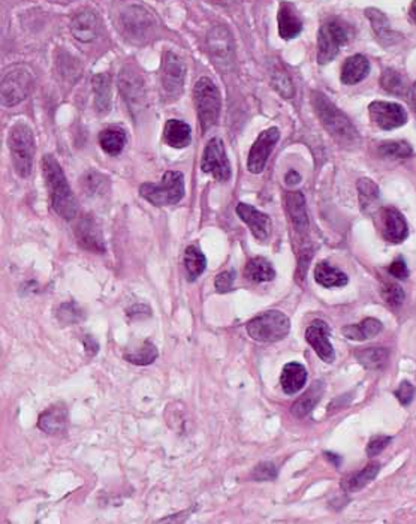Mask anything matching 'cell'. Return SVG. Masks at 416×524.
<instances>
[{
    "mask_svg": "<svg viewBox=\"0 0 416 524\" xmlns=\"http://www.w3.org/2000/svg\"><path fill=\"white\" fill-rule=\"evenodd\" d=\"M119 25L127 40L144 42L154 29V17L144 6L129 5L120 11Z\"/></svg>",
    "mask_w": 416,
    "mask_h": 524,
    "instance_id": "8",
    "label": "cell"
},
{
    "mask_svg": "<svg viewBox=\"0 0 416 524\" xmlns=\"http://www.w3.org/2000/svg\"><path fill=\"white\" fill-rule=\"evenodd\" d=\"M185 76L186 66L183 60H181L177 54L171 53V51L165 53L161 69V83L165 93L173 98L180 96L181 92H183Z\"/></svg>",
    "mask_w": 416,
    "mask_h": 524,
    "instance_id": "11",
    "label": "cell"
},
{
    "mask_svg": "<svg viewBox=\"0 0 416 524\" xmlns=\"http://www.w3.org/2000/svg\"><path fill=\"white\" fill-rule=\"evenodd\" d=\"M158 355L159 352L158 349H156L154 344L150 340H146L141 348L126 354L125 358H126V361L132 363V364L147 366V364H151L156 358H158Z\"/></svg>",
    "mask_w": 416,
    "mask_h": 524,
    "instance_id": "39",
    "label": "cell"
},
{
    "mask_svg": "<svg viewBox=\"0 0 416 524\" xmlns=\"http://www.w3.org/2000/svg\"><path fill=\"white\" fill-rule=\"evenodd\" d=\"M272 87H275L276 91L286 99H289L295 95L292 80L289 78V75L283 71H276L275 75H272Z\"/></svg>",
    "mask_w": 416,
    "mask_h": 524,
    "instance_id": "41",
    "label": "cell"
},
{
    "mask_svg": "<svg viewBox=\"0 0 416 524\" xmlns=\"http://www.w3.org/2000/svg\"><path fill=\"white\" fill-rule=\"evenodd\" d=\"M252 478L255 481H272V479H276L277 478V467H276L275 463H270V462L258 465L255 467V470L252 472Z\"/></svg>",
    "mask_w": 416,
    "mask_h": 524,
    "instance_id": "43",
    "label": "cell"
},
{
    "mask_svg": "<svg viewBox=\"0 0 416 524\" xmlns=\"http://www.w3.org/2000/svg\"><path fill=\"white\" fill-rule=\"evenodd\" d=\"M71 32L80 42H92L99 32V20L93 11H81L71 21Z\"/></svg>",
    "mask_w": 416,
    "mask_h": 524,
    "instance_id": "19",
    "label": "cell"
},
{
    "mask_svg": "<svg viewBox=\"0 0 416 524\" xmlns=\"http://www.w3.org/2000/svg\"><path fill=\"white\" fill-rule=\"evenodd\" d=\"M139 194L153 206H173L185 197V177L178 171H166L161 183H144Z\"/></svg>",
    "mask_w": 416,
    "mask_h": 524,
    "instance_id": "4",
    "label": "cell"
},
{
    "mask_svg": "<svg viewBox=\"0 0 416 524\" xmlns=\"http://www.w3.org/2000/svg\"><path fill=\"white\" fill-rule=\"evenodd\" d=\"M207 45L210 50L212 59H214V62L222 66V69L231 65L233 60V40L226 28H224V25L213 28L207 36Z\"/></svg>",
    "mask_w": 416,
    "mask_h": 524,
    "instance_id": "14",
    "label": "cell"
},
{
    "mask_svg": "<svg viewBox=\"0 0 416 524\" xmlns=\"http://www.w3.org/2000/svg\"><path fill=\"white\" fill-rule=\"evenodd\" d=\"M323 390L325 387H323L322 380H315L313 383H311V387L292 404V409H291L292 415H295L296 418H303L308 412H311V409H313L322 399Z\"/></svg>",
    "mask_w": 416,
    "mask_h": 524,
    "instance_id": "27",
    "label": "cell"
},
{
    "mask_svg": "<svg viewBox=\"0 0 416 524\" xmlns=\"http://www.w3.org/2000/svg\"><path fill=\"white\" fill-rule=\"evenodd\" d=\"M306 340L315 349L320 360H323L325 363L334 361L335 354L330 342V328L323 321L316 319V321L308 325V328L306 330Z\"/></svg>",
    "mask_w": 416,
    "mask_h": 524,
    "instance_id": "15",
    "label": "cell"
},
{
    "mask_svg": "<svg viewBox=\"0 0 416 524\" xmlns=\"http://www.w3.org/2000/svg\"><path fill=\"white\" fill-rule=\"evenodd\" d=\"M119 87L125 100L127 102V107H131L134 110L135 107L141 108V105L144 104L146 100L144 83H142L141 76L137 75L132 69L125 68L122 71Z\"/></svg>",
    "mask_w": 416,
    "mask_h": 524,
    "instance_id": "17",
    "label": "cell"
},
{
    "mask_svg": "<svg viewBox=\"0 0 416 524\" xmlns=\"http://www.w3.org/2000/svg\"><path fill=\"white\" fill-rule=\"evenodd\" d=\"M279 35L283 40H294L303 30V21L296 16L295 9L289 4H282L277 14Z\"/></svg>",
    "mask_w": 416,
    "mask_h": 524,
    "instance_id": "23",
    "label": "cell"
},
{
    "mask_svg": "<svg viewBox=\"0 0 416 524\" xmlns=\"http://www.w3.org/2000/svg\"><path fill=\"white\" fill-rule=\"evenodd\" d=\"M409 14H410L412 21L416 24V0H413V2H412V6H410V12H409Z\"/></svg>",
    "mask_w": 416,
    "mask_h": 524,
    "instance_id": "51",
    "label": "cell"
},
{
    "mask_svg": "<svg viewBox=\"0 0 416 524\" xmlns=\"http://www.w3.org/2000/svg\"><path fill=\"white\" fill-rule=\"evenodd\" d=\"M33 87V75L25 68L11 69L2 80V102L5 107L18 105L28 98Z\"/></svg>",
    "mask_w": 416,
    "mask_h": 524,
    "instance_id": "9",
    "label": "cell"
},
{
    "mask_svg": "<svg viewBox=\"0 0 416 524\" xmlns=\"http://www.w3.org/2000/svg\"><path fill=\"white\" fill-rule=\"evenodd\" d=\"M379 470H381V463L371 462L362 470L357 472V474L346 477L342 481V489L345 491H359L361 489L366 487L369 482H371L376 477H378Z\"/></svg>",
    "mask_w": 416,
    "mask_h": 524,
    "instance_id": "31",
    "label": "cell"
},
{
    "mask_svg": "<svg viewBox=\"0 0 416 524\" xmlns=\"http://www.w3.org/2000/svg\"><path fill=\"white\" fill-rule=\"evenodd\" d=\"M382 297L391 308H398L405 301V291L401 289L400 285L385 284L382 288Z\"/></svg>",
    "mask_w": 416,
    "mask_h": 524,
    "instance_id": "42",
    "label": "cell"
},
{
    "mask_svg": "<svg viewBox=\"0 0 416 524\" xmlns=\"http://www.w3.org/2000/svg\"><path fill=\"white\" fill-rule=\"evenodd\" d=\"M244 277L250 282L262 284L270 282L276 277V272L272 268L271 262L262 257H256L249 260V262L244 267Z\"/></svg>",
    "mask_w": 416,
    "mask_h": 524,
    "instance_id": "29",
    "label": "cell"
},
{
    "mask_svg": "<svg viewBox=\"0 0 416 524\" xmlns=\"http://www.w3.org/2000/svg\"><path fill=\"white\" fill-rule=\"evenodd\" d=\"M381 155L393 159H406L412 156V147L406 141H394V143H385L379 147Z\"/></svg>",
    "mask_w": 416,
    "mask_h": 524,
    "instance_id": "40",
    "label": "cell"
},
{
    "mask_svg": "<svg viewBox=\"0 0 416 524\" xmlns=\"http://www.w3.org/2000/svg\"><path fill=\"white\" fill-rule=\"evenodd\" d=\"M315 280L323 288H342L347 285L349 279L339 268L322 261L315 268Z\"/></svg>",
    "mask_w": 416,
    "mask_h": 524,
    "instance_id": "28",
    "label": "cell"
},
{
    "mask_svg": "<svg viewBox=\"0 0 416 524\" xmlns=\"http://www.w3.org/2000/svg\"><path fill=\"white\" fill-rule=\"evenodd\" d=\"M279 138H280V132L277 127H270V129L261 132V135L258 136V139L249 151V158H247V170H249L252 174L262 173L272 149H275V146L279 141Z\"/></svg>",
    "mask_w": 416,
    "mask_h": 524,
    "instance_id": "13",
    "label": "cell"
},
{
    "mask_svg": "<svg viewBox=\"0 0 416 524\" xmlns=\"http://www.w3.org/2000/svg\"><path fill=\"white\" fill-rule=\"evenodd\" d=\"M127 141L126 131L122 126H108L99 134V144L110 156L120 155Z\"/></svg>",
    "mask_w": 416,
    "mask_h": 524,
    "instance_id": "26",
    "label": "cell"
},
{
    "mask_svg": "<svg viewBox=\"0 0 416 524\" xmlns=\"http://www.w3.org/2000/svg\"><path fill=\"white\" fill-rule=\"evenodd\" d=\"M370 120L383 131L397 129L408 122V114L400 104L385 100H376L369 107Z\"/></svg>",
    "mask_w": 416,
    "mask_h": 524,
    "instance_id": "12",
    "label": "cell"
},
{
    "mask_svg": "<svg viewBox=\"0 0 416 524\" xmlns=\"http://www.w3.org/2000/svg\"><path fill=\"white\" fill-rule=\"evenodd\" d=\"M382 322L378 321V319L374 318H367L364 319V321L358 325H349V327H345L342 331L343 334L350 339V340H358V342H362V340H367V339H373L378 336L381 331H382Z\"/></svg>",
    "mask_w": 416,
    "mask_h": 524,
    "instance_id": "32",
    "label": "cell"
},
{
    "mask_svg": "<svg viewBox=\"0 0 416 524\" xmlns=\"http://www.w3.org/2000/svg\"><path fill=\"white\" fill-rule=\"evenodd\" d=\"M307 382V370L300 363H288L283 370L280 376V383L284 394L292 395L300 392Z\"/></svg>",
    "mask_w": 416,
    "mask_h": 524,
    "instance_id": "21",
    "label": "cell"
},
{
    "mask_svg": "<svg viewBox=\"0 0 416 524\" xmlns=\"http://www.w3.org/2000/svg\"><path fill=\"white\" fill-rule=\"evenodd\" d=\"M8 147L16 173L23 178H28L32 174L36 149L33 131L25 123L14 124L8 135Z\"/></svg>",
    "mask_w": 416,
    "mask_h": 524,
    "instance_id": "3",
    "label": "cell"
},
{
    "mask_svg": "<svg viewBox=\"0 0 416 524\" xmlns=\"http://www.w3.org/2000/svg\"><path fill=\"white\" fill-rule=\"evenodd\" d=\"M408 100H409L410 110L413 111V114L416 116V83L409 88V92H408Z\"/></svg>",
    "mask_w": 416,
    "mask_h": 524,
    "instance_id": "49",
    "label": "cell"
},
{
    "mask_svg": "<svg viewBox=\"0 0 416 524\" xmlns=\"http://www.w3.org/2000/svg\"><path fill=\"white\" fill-rule=\"evenodd\" d=\"M50 2H57V4H68V2H72V0H50Z\"/></svg>",
    "mask_w": 416,
    "mask_h": 524,
    "instance_id": "52",
    "label": "cell"
},
{
    "mask_svg": "<svg viewBox=\"0 0 416 524\" xmlns=\"http://www.w3.org/2000/svg\"><path fill=\"white\" fill-rule=\"evenodd\" d=\"M366 16H367V18L371 23V28H373L374 35L378 36V40L383 45L394 44L395 40H400V36L397 33H394L391 30V28H389V21H388V18L385 17V14H382L381 11L374 9V8H369V9H366Z\"/></svg>",
    "mask_w": 416,
    "mask_h": 524,
    "instance_id": "30",
    "label": "cell"
},
{
    "mask_svg": "<svg viewBox=\"0 0 416 524\" xmlns=\"http://www.w3.org/2000/svg\"><path fill=\"white\" fill-rule=\"evenodd\" d=\"M381 223H382V235L389 243H401L408 238L409 228L408 222L397 209L386 207L381 210Z\"/></svg>",
    "mask_w": 416,
    "mask_h": 524,
    "instance_id": "16",
    "label": "cell"
},
{
    "mask_svg": "<svg viewBox=\"0 0 416 524\" xmlns=\"http://www.w3.org/2000/svg\"><path fill=\"white\" fill-rule=\"evenodd\" d=\"M388 272L391 276H394L395 279H408L409 277V268L405 262V260L403 258H397L391 265H389Z\"/></svg>",
    "mask_w": 416,
    "mask_h": 524,
    "instance_id": "47",
    "label": "cell"
},
{
    "mask_svg": "<svg viewBox=\"0 0 416 524\" xmlns=\"http://www.w3.org/2000/svg\"><path fill=\"white\" fill-rule=\"evenodd\" d=\"M201 170L207 174H212L219 182H228L231 178V165L226 156L225 146L220 138H213L205 146Z\"/></svg>",
    "mask_w": 416,
    "mask_h": 524,
    "instance_id": "10",
    "label": "cell"
},
{
    "mask_svg": "<svg viewBox=\"0 0 416 524\" xmlns=\"http://www.w3.org/2000/svg\"><path fill=\"white\" fill-rule=\"evenodd\" d=\"M370 72V63L366 56L355 54L346 59L342 68V83L352 86L362 81Z\"/></svg>",
    "mask_w": 416,
    "mask_h": 524,
    "instance_id": "25",
    "label": "cell"
},
{
    "mask_svg": "<svg viewBox=\"0 0 416 524\" xmlns=\"http://www.w3.org/2000/svg\"><path fill=\"white\" fill-rule=\"evenodd\" d=\"M394 394L403 406H409L415 397V387L410 382L405 380L401 382V385L398 387V390H395Z\"/></svg>",
    "mask_w": 416,
    "mask_h": 524,
    "instance_id": "45",
    "label": "cell"
},
{
    "mask_svg": "<svg viewBox=\"0 0 416 524\" xmlns=\"http://www.w3.org/2000/svg\"><path fill=\"white\" fill-rule=\"evenodd\" d=\"M381 86H382L385 92L393 93V95H398V96L408 95V92H409L408 87H406V81H405V78H403V75L398 74L394 69H386L382 74Z\"/></svg>",
    "mask_w": 416,
    "mask_h": 524,
    "instance_id": "38",
    "label": "cell"
},
{
    "mask_svg": "<svg viewBox=\"0 0 416 524\" xmlns=\"http://www.w3.org/2000/svg\"><path fill=\"white\" fill-rule=\"evenodd\" d=\"M68 421V411L67 407L62 406H51L47 412H44L39 418V429L47 433H59L64 430Z\"/></svg>",
    "mask_w": 416,
    "mask_h": 524,
    "instance_id": "33",
    "label": "cell"
},
{
    "mask_svg": "<svg viewBox=\"0 0 416 524\" xmlns=\"http://www.w3.org/2000/svg\"><path fill=\"white\" fill-rule=\"evenodd\" d=\"M76 237L80 245L88 250H95V252H103L105 250V245H103L100 229L95 223L93 219L90 217H84V219L80 222V225L76 226Z\"/></svg>",
    "mask_w": 416,
    "mask_h": 524,
    "instance_id": "22",
    "label": "cell"
},
{
    "mask_svg": "<svg viewBox=\"0 0 416 524\" xmlns=\"http://www.w3.org/2000/svg\"><path fill=\"white\" fill-rule=\"evenodd\" d=\"M359 204L364 213H369L379 201V187L370 178H361L357 185Z\"/></svg>",
    "mask_w": 416,
    "mask_h": 524,
    "instance_id": "36",
    "label": "cell"
},
{
    "mask_svg": "<svg viewBox=\"0 0 416 524\" xmlns=\"http://www.w3.org/2000/svg\"><path fill=\"white\" fill-rule=\"evenodd\" d=\"M185 265L187 270V279L193 282L205 272V255L197 246H189L185 252Z\"/></svg>",
    "mask_w": 416,
    "mask_h": 524,
    "instance_id": "37",
    "label": "cell"
},
{
    "mask_svg": "<svg viewBox=\"0 0 416 524\" xmlns=\"http://www.w3.org/2000/svg\"><path fill=\"white\" fill-rule=\"evenodd\" d=\"M311 102H313L319 120L325 126V129L335 138V141H339L345 147H350L358 143L359 136L354 124L346 117V114L337 108L327 96L315 92L311 95Z\"/></svg>",
    "mask_w": 416,
    "mask_h": 524,
    "instance_id": "2",
    "label": "cell"
},
{
    "mask_svg": "<svg viewBox=\"0 0 416 524\" xmlns=\"http://www.w3.org/2000/svg\"><path fill=\"white\" fill-rule=\"evenodd\" d=\"M389 358V351L386 348L373 347L367 349H361L357 352V360L369 370L382 368Z\"/></svg>",
    "mask_w": 416,
    "mask_h": 524,
    "instance_id": "35",
    "label": "cell"
},
{
    "mask_svg": "<svg viewBox=\"0 0 416 524\" xmlns=\"http://www.w3.org/2000/svg\"><path fill=\"white\" fill-rule=\"evenodd\" d=\"M233 282H236V272L229 270V272L220 273L214 280V285L219 292H228L232 289Z\"/></svg>",
    "mask_w": 416,
    "mask_h": 524,
    "instance_id": "46",
    "label": "cell"
},
{
    "mask_svg": "<svg viewBox=\"0 0 416 524\" xmlns=\"http://www.w3.org/2000/svg\"><path fill=\"white\" fill-rule=\"evenodd\" d=\"M391 441L393 439L389 436H374V438H371L369 445H367V448H366L367 455L369 457H376L378 454H381Z\"/></svg>",
    "mask_w": 416,
    "mask_h": 524,
    "instance_id": "44",
    "label": "cell"
},
{
    "mask_svg": "<svg viewBox=\"0 0 416 524\" xmlns=\"http://www.w3.org/2000/svg\"><path fill=\"white\" fill-rule=\"evenodd\" d=\"M237 214L240 216V219L250 228V231L256 240L264 241L268 238L271 231V221L265 213L256 210L253 206H249V204L240 202L237 206Z\"/></svg>",
    "mask_w": 416,
    "mask_h": 524,
    "instance_id": "18",
    "label": "cell"
},
{
    "mask_svg": "<svg viewBox=\"0 0 416 524\" xmlns=\"http://www.w3.org/2000/svg\"><path fill=\"white\" fill-rule=\"evenodd\" d=\"M325 454H327V457L335 465V467H340V465H342V457L340 455L333 454V453H325Z\"/></svg>",
    "mask_w": 416,
    "mask_h": 524,
    "instance_id": "50",
    "label": "cell"
},
{
    "mask_svg": "<svg viewBox=\"0 0 416 524\" xmlns=\"http://www.w3.org/2000/svg\"><path fill=\"white\" fill-rule=\"evenodd\" d=\"M193 100L202 129L208 131L213 124H216L220 114V105H222L217 86L210 78L204 76L193 87Z\"/></svg>",
    "mask_w": 416,
    "mask_h": 524,
    "instance_id": "6",
    "label": "cell"
},
{
    "mask_svg": "<svg viewBox=\"0 0 416 524\" xmlns=\"http://www.w3.org/2000/svg\"><path fill=\"white\" fill-rule=\"evenodd\" d=\"M286 210L298 233H306L308 229V214L306 207V198L301 192H288L284 195Z\"/></svg>",
    "mask_w": 416,
    "mask_h": 524,
    "instance_id": "20",
    "label": "cell"
},
{
    "mask_svg": "<svg viewBox=\"0 0 416 524\" xmlns=\"http://www.w3.org/2000/svg\"><path fill=\"white\" fill-rule=\"evenodd\" d=\"M93 92H95V105L98 111L107 112L111 107V81L110 75L100 74L93 76Z\"/></svg>",
    "mask_w": 416,
    "mask_h": 524,
    "instance_id": "34",
    "label": "cell"
},
{
    "mask_svg": "<svg viewBox=\"0 0 416 524\" xmlns=\"http://www.w3.org/2000/svg\"><path fill=\"white\" fill-rule=\"evenodd\" d=\"M284 182L288 186H296L298 183L301 182V175H300V173H296L295 170H291L288 174L284 175Z\"/></svg>",
    "mask_w": 416,
    "mask_h": 524,
    "instance_id": "48",
    "label": "cell"
},
{
    "mask_svg": "<svg viewBox=\"0 0 416 524\" xmlns=\"http://www.w3.org/2000/svg\"><path fill=\"white\" fill-rule=\"evenodd\" d=\"M350 30L340 20L325 23L318 35V63L327 65L335 59L343 45L349 42Z\"/></svg>",
    "mask_w": 416,
    "mask_h": 524,
    "instance_id": "7",
    "label": "cell"
},
{
    "mask_svg": "<svg viewBox=\"0 0 416 524\" xmlns=\"http://www.w3.org/2000/svg\"><path fill=\"white\" fill-rule=\"evenodd\" d=\"M163 141L174 149H185L192 141L190 126L181 120H168L163 127Z\"/></svg>",
    "mask_w": 416,
    "mask_h": 524,
    "instance_id": "24",
    "label": "cell"
},
{
    "mask_svg": "<svg viewBox=\"0 0 416 524\" xmlns=\"http://www.w3.org/2000/svg\"><path fill=\"white\" fill-rule=\"evenodd\" d=\"M42 171L48 186L51 206L63 219L71 221L78 213V202L57 159L51 155L42 158Z\"/></svg>",
    "mask_w": 416,
    "mask_h": 524,
    "instance_id": "1",
    "label": "cell"
},
{
    "mask_svg": "<svg viewBox=\"0 0 416 524\" xmlns=\"http://www.w3.org/2000/svg\"><path fill=\"white\" fill-rule=\"evenodd\" d=\"M291 321L289 318L279 310H268L262 315L253 318L247 324L249 336L262 343H275L289 334Z\"/></svg>",
    "mask_w": 416,
    "mask_h": 524,
    "instance_id": "5",
    "label": "cell"
}]
</instances>
